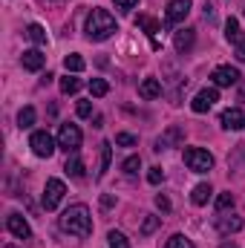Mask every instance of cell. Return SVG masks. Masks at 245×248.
Instances as JSON below:
<instances>
[{
  "label": "cell",
  "mask_w": 245,
  "mask_h": 248,
  "mask_svg": "<svg viewBox=\"0 0 245 248\" xmlns=\"http://www.w3.org/2000/svg\"><path fill=\"white\" fill-rule=\"evenodd\" d=\"M61 231L72 234V237H90L92 234V217L87 205H72L66 208L61 217Z\"/></svg>",
  "instance_id": "obj_1"
},
{
  "label": "cell",
  "mask_w": 245,
  "mask_h": 248,
  "mask_svg": "<svg viewBox=\"0 0 245 248\" xmlns=\"http://www.w3.org/2000/svg\"><path fill=\"white\" fill-rule=\"evenodd\" d=\"M84 32H87L90 41H107V38H113V35L119 32V26H116V17H113L107 9H92V12L87 15Z\"/></svg>",
  "instance_id": "obj_2"
},
{
  "label": "cell",
  "mask_w": 245,
  "mask_h": 248,
  "mask_svg": "<svg viewBox=\"0 0 245 248\" xmlns=\"http://www.w3.org/2000/svg\"><path fill=\"white\" fill-rule=\"evenodd\" d=\"M184 165L193 170V173H208L214 168V156L202 147H184Z\"/></svg>",
  "instance_id": "obj_3"
},
{
  "label": "cell",
  "mask_w": 245,
  "mask_h": 248,
  "mask_svg": "<svg viewBox=\"0 0 245 248\" xmlns=\"http://www.w3.org/2000/svg\"><path fill=\"white\" fill-rule=\"evenodd\" d=\"M29 147H32V153H35L38 159H49V156L55 153V139H52L46 130H35V133L29 136Z\"/></svg>",
  "instance_id": "obj_4"
},
{
  "label": "cell",
  "mask_w": 245,
  "mask_h": 248,
  "mask_svg": "<svg viewBox=\"0 0 245 248\" xmlns=\"http://www.w3.org/2000/svg\"><path fill=\"white\" fill-rule=\"evenodd\" d=\"M58 147L66 150V153H75L78 147H81V130H78V124H61L58 127Z\"/></svg>",
  "instance_id": "obj_5"
},
{
  "label": "cell",
  "mask_w": 245,
  "mask_h": 248,
  "mask_svg": "<svg viewBox=\"0 0 245 248\" xmlns=\"http://www.w3.org/2000/svg\"><path fill=\"white\" fill-rule=\"evenodd\" d=\"M216 101H219V87H205V90H199L196 98L190 101V110H193V113H208Z\"/></svg>",
  "instance_id": "obj_6"
},
{
  "label": "cell",
  "mask_w": 245,
  "mask_h": 248,
  "mask_svg": "<svg viewBox=\"0 0 245 248\" xmlns=\"http://www.w3.org/2000/svg\"><path fill=\"white\" fill-rule=\"evenodd\" d=\"M63 193H66V185L61 179H46V187H44V208L46 211H55L61 205Z\"/></svg>",
  "instance_id": "obj_7"
},
{
  "label": "cell",
  "mask_w": 245,
  "mask_h": 248,
  "mask_svg": "<svg viewBox=\"0 0 245 248\" xmlns=\"http://www.w3.org/2000/svg\"><path fill=\"white\" fill-rule=\"evenodd\" d=\"M190 15V0H170L165 12V26H176Z\"/></svg>",
  "instance_id": "obj_8"
},
{
  "label": "cell",
  "mask_w": 245,
  "mask_h": 248,
  "mask_svg": "<svg viewBox=\"0 0 245 248\" xmlns=\"http://www.w3.org/2000/svg\"><path fill=\"white\" fill-rule=\"evenodd\" d=\"M182 141H184V127L173 124V127H168V130L156 139V150H170V147H179Z\"/></svg>",
  "instance_id": "obj_9"
},
{
  "label": "cell",
  "mask_w": 245,
  "mask_h": 248,
  "mask_svg": "<svg viewBox=\"0 0 245 248\" xmlns=\"http://www.w3.org/2000/svg\"><path fill=\"white\" fill-rule=\"evenodd\" d=\"M211 81H214V87H234V84L240 81V69L222 63V66H216V69L211 72Z\"/></svg>",
  "instance_id": "obj_10"
},
{
  "label": "cell",
  "mask_w": 245,
  "mask_h": 248,
  "mask_svg": "<svg viewBox=\"0 0 245 248\" xmlns=\"http://www.w3.org/2000/svg\"><path fill=\"white\" fill-rule=\"evenodd\" d=\"M6 228H9V234L17 237V240H29V237H32V228H29V222H26L20 214H9V217H6Z\"/></svg>",
  "instance_id": "obj_11"
},
{
  "label": "cell",
  "mask_w": 245,
  "mask_h": 248,
  "mask_svg": "<svg viewBox=\"0 0 245 248\" xmlns=\"http://www.w3.org/2000/svg\"><path fill=\"white\" fill-rule=\"evenodd\" d=\"M219 124H222L225 130H243V127H245V113L240 110V107H231V110H225V113H222Z\"/></svg>",
  "instance_id": "obj_12"
},
{
  "label": "cell",
  "mask_w": 245,
  "mask_h": 248,
  "mask_svg": "<svg viewBox=\"0 0 245 248\" xmlns=\"http://www.w3.org/2000/svg\"><path fill=\"white\" fill-rule=\"evenodd\" d=\"M20 63H23V69H29V72H38V69H44L46 55H44L41 49H26V52L20 55Z\"/></svg>",
  "instance_id": "obj_13"
},
{
  "label": "cell",
  "mask_w": 245,
  "mask_h": 248,
  "mask_svg": "<svg viewBox=\"0 0 245 248\" xmlns=\"http://www.w3.org/2000/svg\"><path fill=\"white\" fill-rule=\"evenodd\" d=\"M193 41H196V32H193V29H179V32L173 35V46H176L179 55H184V52L193 49Z\"/></svg>",
  "instance_id": "obj_14"
},
{
  "label": "cell",
  "mask_w": 245,
  "mask_h": 248,
  "mask_svg": "<svg viewBox=\"0 0 245 248\" xmlns=\"http://www.w3.org/2000/svg\"><path fill=\"white\" fill-rule=\"evenodd\" d=\"M110 162H113V144H110V141H101V156H98V170H95V179H104V176H107Z\"/></svg>",
  "instance_id": "obj_15"
},
{
  "label": "cell",
  "mask_w": 245,
  "mask_h": 248,
  "mask_svg": "<svg viewBox=\"0 0 245 248\" xmlns=\"http://www.w3.org/2000/svg\"><path fill=\"white\" fill-rule=\"evenodd\" d=\"M243 225H245L243 217H237V214H231V217H219V219H216V228H219V234H237Z\"/></svg>",
  "instance_id": "obj_16"
},
{
  "label": "cell",
  "mask_w": 245,
  "mask_h": 248,
  "mask_svg": "<svg viewBox=\"0 0 245 248\" xmlns=\"http://www.w3.org/2000/svg\"><path fill=\"white\" fill-rule=\"evenodd\" d=\"M138 95L141 98H159L162 95V84H159V78H144L141 84H138Z\"/></svg>",
  "instance_id": "obj_17"
},
{
  "label": "cell",
  "mask_w": 245,
  "mask_h": 248,
  "mask_svg": "<svg viewBox=\"0 0 245 248\" xmlns=\"http://www.w3.org/2000/svg\"><path fill=\"white\" fill-rule=\"evenodd\" d=\"M211 193H214V187L208 185V182H202V185L193 187V193H190V202H193V205H208Z\"/></svg>",
  "instance_id": "obj_18"
},
{
  "label": "cell",
  "mask_w": 245,
  "mask_h": 248,
  "mask_svg": "<svg viewBox=\"0 0 245 248\" xmlns=\"http://www.w3.org/2000/svg\"><path fill=\"white\" fill-rule=\"evenodd\" d=\"M136 26H141L150 38H156V32H162V26H159L153 17H147V15H138V17H136Z\"/></svg>",
  "instance_id": "obj_19"
},
{
  "label": "cell",
  "mask_w": 245,
  "mask_h": 248,
  "mask_svg": "<svg viewBox=\"0 0 245 248\" xmlns=\"http://www.w3.org/2000/svg\"><path fill=\"white\" fill-rule=\"evenodd\" d=\"M225 38H228L231 44H240V41H243V35H240V20H237V17H228V20H225Z\"/></svg>",
  "instance_id": "obj_20"
},
{
  "label": "cell",
  "mask_w": 245,
  "mask_h": 248,
  "mask_svg": "<svg viewBox=\"0 0 245 248\" xmlns=\"http://www.w3.org/2000/svg\"><path fill=\"white\" fill-rule=\"evenodd\" d=\"M26 38H29L32 44H46V29H44L41 23H29V26H26Z\"/></svg>",
  "instance_id": "obj_21"
},
{
  "label": "cell",
  "mask_w": 245,
  "mask_h": 248,
  "mask_svg": "<svg viewBox=\"0 0 245 248\" xmlns=\"http://www.w3.org/2000/svg\"><path fill=\"white\" fill-rule=\"evenodd\" d=\"M35 119H38L35 107H23V110L17 113V127H20V130H29V127L35 124Z\"/></svg>",
  "instance_id": "obj_22"
},
{
  "label": "cell",
  "mask_w": 245,
  "mask_h": 248,
  "mask_svg": "<svg viewBox=\"0 0 245 248\" xmlns=\"http://www.w3.org/2000/svg\"><path fill=\"white\" fill-rule=\"evenodd\" d=\"M72 179H84V162L78 159V156H72V159H66V168H63Z\"/></svg>",
  "instance_id": "obj_23"
},
{
  "label": "cell",
  "mask_w": 245,
  "mask_h": 248,
  "mask_svg": "<svg viewBox=\"0 0 245 248\" xmlns=\"http://www.w3.org/2000/svg\"><path fill=\"white\" fill-rule=\"evenodd\" d=\"M90 93H92L95 98H104V95L110 93V84H107L104 78H92V81H90Z\"/></svg>",
  "instance_id": "obj_24"
},
{
  "label": "cell",
  "mask_w": 245,
  "mask_h": 248,
  "mask_svg": "<svg viewBox=\"0 0 245 248\" xmlns=\"http://www.w3.org/2000/svg\"><path fill=\"white\" fill-rule=\"evenodd\" d=\"M63 66H66V72H81L87 63H84V58H81L78 52H72V55H66V58H63Z\"/></svg>",
  "instance_id": "obj_25"
},
{
  "label": "cell",
  "mask_w": 245,
  "mask_h": 248,
  "mask_svg": "<svg viewBox=\"0 0 245 248\" xmlns=\"http://www.w3.org/2000/svg\"><path fill=\"white\" fill-rule=\"evenodd\" d=\"M78 90H81V81H78V78H72V75L61 78V93L63 95H75Z\"/></svg>",
  "instance_id": "obj_26"
},
{
  "label": "cell",
  "mask_w": 245,
  "mask_h": 248,
  "mask_svg": "<svg viewBox=\"0 0 245 248\" xmlns=\"http://www.w3.org/2000/svg\"><path fill=\"white\" fill-rule=\"evenodd\" d=\"M138 168H141V159H138V156H127V159L122 162V170L127 173V176L138 173Z\"/></svg>",
  "instance_id": "obj_27"
},
{
  "label": "cell",
  "mask_w": 245,
  "mask_h": 248,
  "mask_svg": "<svg viewBox=\"0 0 245 248\" xmlns=\"http://www.w3.org/2000/svg\"><path fill=\"white\" fill-rule=\"evenodd\" d=\"M107 243H110V248H130V243H127V237H124L122 231H110Z\"/></svg>",
  "instance_id": "obj_28"
},
{
  "label": "cell",
  "mask_w": 245,
  "mask_h": 248,
  "mask_svg": "<svg viewBox=\"0 0 245 248\" xmlns=\"http://www.w3.org/2000/svg\"><path fill=\"white\" fill-rule=\"evenodd\" d=\"M228 208H234V193H219V199H216V211L225 214Z\"/></svg>",
  "instance_id": "obj_29"
},
{
  "label": "cell",
  "mask_w": 245,
  "mask_h": 248,
  "mask_svg": "<svg viewBox=\"0 0 245 248\" xmlns=\"http://www.w3.org/2000/svg\"><path fill=\"white\" fill-rule=\"evenodd\" d=\"M159 225H162V219H159V217H144V222H141V234L147 237V234H153Z\"/></svg>",
  "instance_id": "obj_30"
},
{
  "label": "cell",
  "mask_w": 245,
  "mask_h": 248,
  "mask_svg": "<svg viewBox=\"0 0 245 248\" xmlns=\"http://www.w3.org/2000/svg\"><path fill=\"white\" fill-rule=\"evenodd\" d=\"M168 248H193V243H190L184 234H173V237L168 240Z\"/></svg>",
  "instance_id": "obj_31"
},
{
  "label": "cell",
  "mask_w": 245,
  "mask_h": 248,
  "mask_svg": "<svg viewBox=\"0 0 245 248\" xmlns=\"http://www.w3.org/2000/svg\"><path fill=\"white\" fill-rule=\"evenodd\" d=\"M116 144H122V147H133V144H138V139H136L133 133H116Z\"/></svg>",
  "instance_id": "obj_32"
},
{
  "label": "cell",
  "mask_w": 245,
  "mask_h": 248,
  "mask_svg": "<svg viewBox=\"0 0 245 248\" xmlns=\"http://www.w3.org/2000/svg\"><path fill=\"white\" fill-rule=\"evenodd\" d=\"M147 182H150V185H159V182H165V170H162V168H150V173H147Z\"/></svg>",
  "instance_id": "obj_33"
},
{
  "label": "cell",
  "mask_w": 245,
  "mask_h": 248,
  "mask_svg": "<svg viewBox=\"0 0 245 248\" xmlns=\"http://www.w3.org/2000/svg\"><path fill=\"white\" fill-rule=\"evenodd\" d=\"M75 113H78L81 119H90V116H92V104H90V101H78V107H75Z\"/></svg>",
  "instance_id": "obj_34"
},
{
  "label": "cell",
  "mask_w": 245,
  "mask_h": 248,
  "mask_svg": "<svg viewBox=\"0 0 245 248\" xmlns=\"http://www.w3.org/2000/svg\"><path fill=\"white\" fill-rule=\"evenodd\" d=\"M136 6H138V0H116V9L124 12V15H127V12H133Z\"/></svg>",
  "instance_id": "obj_35"
},
{
  "label": "cell",
  "mask_w": 245,
  "mask_h": 248,
  "mask_svg": "<svg viewBox=\"0 0 245 248\" xmlns=\"http://www.w3.org/2000/svg\"><path fill=\"white\" fill-rule=\"evenodd\" d=\"M156 208H159L162 214H168V211H170V199H168L165 193H159V196H156Z\"/></svg>",
  "instance_id": "obj_36"
},
{
  "label": "cell",
  "mask_w": 245,
  "mask_h": 248,
  "mask_svg": "<svg viewBox=\"0 0 245 248\" xmlns=\"http://www.w3.org/2000/svg\"><path fill=\"white\" fill-rule=\"evenodd\" d=\"M234 55H237V61H243V63H245V41H240V44H237Z\"/></svg>",
  "instance_id": "obj_37"
},
{
  "label": "cell",
  "mask_w": 245,
  "mask_h": 248,
  "mask_svg": "<svg viewBox=\"0 0 245 248\" xmlns=\"http://www.w3.org/2000/svg\"><path fill=\"white\" fill-rule=\"evenodd\" d=\"M202 9H205V20H214V6H211V3H205Z\"/></svg>",
  "instance_id": "obj_38"
},
{
  "label": "cell",
  "mask_w": 245,
  "mask_h": 248,
  "mask_svg": "<svg viewBox=\"0 0 245 248\" xmlns=\"http://www.w3.org/2000/svg\"><path fill=\"white\" fill-rule=\"evenodd\" d=\"M101 205H104V208H113V205H116V199H113V196H101Z\"/></svg>",
  "instance_id": "obj_39"
},
{
  "label": "cell",
  "mask_w": 245,
  "mask_h": 248,
  "mask_svg": "<svg viewBox=\"0 0 245 248\" xmlns=\"http://www.w3.org/2000/svg\"><path fill=\"white\" fill-rule=\"evenodd\" d=\"M219 248H237V243H222Z\"/></svg>",
  "instance_id": "obj_40"
}]
</instances>
